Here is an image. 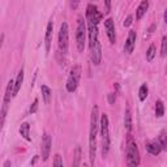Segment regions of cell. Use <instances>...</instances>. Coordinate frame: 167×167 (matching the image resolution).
<instances>
[{
	"label": "cell",
	"instance_id": "1",
	"mask_svg": "<svg viewBox=\"0 0 167 167\" xmlns=\"http://www.w3.org/2000/svg\"><path fill=\"white\" fill-rule=\"evenodd\" d=\"M98 106L94 105L91 109V115H90V132H89V158H90V165H94L95 154H97V133H98Z\"/></svg>",
	"mask_w": 167,
	"mask_h": 167
},
{
	"label": "cell",
	"instance_id": "2",
	"mask_svg": "<svg viewBox=\"0 0 167 167\" xmlns=\"http://www.w3.org/2000/svg\"><path fill=\"white\" fill-rule=\"evenodd\" d=\"M99 131L102 136V155L106 157L110 150V128H109V116L102 114L99 120Z\"/></svg>",
	"mask_w": 167,
	"mask_h": 167
},
{
	"label": "cell",
	"instance_id": "3",
	"mask_svg": "<svg viewBox=\"0 0 167 167\" xmlns=\"http://www.w3.org/2000/svg\"><path fill=\"white\" fill-rule=\"evenodd\" d=\"M127 165L128 166L140 165V153L136 142L133 141L131 135H128V141H127Z\"/></svg>",
	"mask_w": 167,
	"mask_h": 167
},
{
	"label": "cell",
	"instance_id": "4",
	"mask_svg": "<svg viewBox=\"0 0 167 167\" xmlns=\"http://www.w3.org/2000/svg\"><path fill=\"white\" fill-rule=\"evenodd\" d=\"M85 42H86V24L84 17H78L77 20V30H76V45L77 50L82 52L85 48Z\"/></svg>",
	"mask_w": 167,
	"mask_h": 167
},
{
	"label": "cell",
	"instance_id": "5",
	"mask_svg": "<svg viewBox=\"0 0 167 167\" xmlns=\"http://www.w3.org/2000/svg\"><path fill=\"white\" fill-rule=\"evenodd\" d=\"M80 78H81V67L80 65H75L71 69V73H69V76H68V80H67V84H65L67 91L75 93L77 90Z\"/></svg>",
	"mask_w": 167,
	"mask_h": 167
},
{
	"label": "cell",
	"instance_id": "6",
	"mask_svg": "<svg viewBox=\"0 0 167 167\" xmlns=\"http://www.w3.org/2000/svg\"><path fill=\"white\" fill-rule=\"evenodd\" d=\"M59 50H60V54L63 55H67L68 52V46H69V30H68V24L63 22L60 26V32H59Z\"/></svg>",
	"mask_w": 167,
	"mask_h": 167
},
{
	"label": "cell",
	"instance_id": "7",
	"mask_svg": "<svg viewBox=\"0 0 167 167\" xmlns=\"http://www.w3.org/2000/svg\"><path fill=\"white\" fill-rule=\"evenodd\" d=\"M13 87H14V81H9L6 89V94H4V99H3V107H2V125H4L6 121V116H7V111L11 103V97H13Z\"/></svg>",
	"mask_w": 167,
	"mask_h": 167
},
{
	"label": "cell",
	"instance_id": "8",
	"mask_svg": "<svg viewBox=\"0 0 167 167\" xmlns=\"http://www.w3.org/2000/svg\"><path fill=\"white\" fill-rule=\"evenodd\" d=\"M86 18H87V22L98 25V24L102 21V13L98 11V8L94 4H89V6L86 7Z\"/></svg>",
	"mask_w": 167,
	"mask_h": 167
},
{
	"label": "cell",
	"instance_id": "9",
	"mask_svg": "<svg viewBox=\"0 0 167 167\" xmlns=\"http://www.w3.org/2000/svg\"><path fill=\"white\" fill-rule=\"evenodd\" d=\"M51 144H52L51 136L48 133H45V136H43V141H42V159L45 162L48 159V157H50Z\"/></svg>",
	"mask_w": 167,
	"mask_h": 167
},
{
	"label": "cell",
	"instance_id": "10",
	"mask_svg": "<svg viewBox=\"0 0 167 167\" xmlns=\"http://www.w3.org/2000/svg\"><path fill=\"white\" fill-rule=\"evenodd\" d=\"M105 29L107 33V37L110 39V43L114 45L116 42V35H115V25H114V20L112 18H107L105 21Z\"/></svg>",
	"mask_w": 167,
	"mask_h": 167
},
{
	"label": "cell",
	"instance_id": "11",
	"mask_svg": "<svg viewBox=\"0 0 167 167\" xmlns=\"http://www.w3.org/2000/svg\"><path fill=\"white\" fill-rule=\"evenodd\" d=\"M87 30H89V46L91 48L99 42V39H98V26L95 25V24L89 22V25H87Z\"/></svg>",
	"mask_w": 167,
	"mask_h": 167
},
{
	"label": "cell",
	"instance_id": "12",
	"mask_svg": "<svg viewBox=\"0 0 167 167\" xmlns=\"http://www.w3.org/2000/svg\"><path fill=\"white\" fill-rule=\"evenodd\" d=\"M136 32L135 30H129V34H128V38H127L125 41V45H124V50L125 52L128 54H132L135 50V45H136Z\"/></svg>",
	"mask_w": 167,
	"mask_h": 167
},
{
	"label": "cell",
	"instance_id": "13",
	"mask_svg": "<svg viewBox=\"0 0 167 167\" xmlns=\"http://www.w3.org/2000/svg\"><path fill=\"white\" fill-rule=\"evenodd\" d=\"M52 30H54V24L52 20L47 24V29H46V35H45V46H46V52H50L51 48V42H52Z\"/></svg>",
	"mask_w": 167,
	"mask_h": 167
},
{
	"label": "cell",
	"instance_id": "14",
	"mask_svg": "<svg viewBox=\"0 0 167 167\" xmlns=\"http://www.w3.org/2000/svg\"><path fill=\"white\" fill-rule=\"evenodd\" d=\"M90 52H91V60L95 65H98L101 63V59H102V48H101V43L98 42L94 47L90 48Z\"/></svg>",
	"mask_w": 167,
	"mask_h": 167
},
{
	"label": "cell",
	"instance_id": "15",
	"mask_svg": "<svg viewBox=\"0 0 167 167\" xmlns=\"http://www.w3.org/2000/svg\"><path fill=\"white\" fill-rule=\"evenodd\" d=\"M146 150H148L150 154H153V155H158L162 151V146L159 144V141L158 142L151 141V142H149V144H146Z\"/></svg>",
	"mask_w": 167,
	"mask_h": 167
},
{
	"label": "cell",
	"instance_id": "16",
	"mask_svg": "<svg viewBox=\"0 0 167 167\" xmlns=\"http://www.w3.org/2000/svg\"><path fill=\"white\" fill-rule=\"evenodd\" d=\"M22 82H24V69L21 68V71H20V72H18V75H17L16 81H14L13 97H16V95L18 94V91H20V89H21V86H22Z\"/></svg>",
	"mask_w": 167,
	"mask_h": 167
},
{
	"label": "cell",
	"instance_id": "17",
	"mask_svg": "<svg viewBox=\"0 0 167 167\" xmlns=\"http://www.w3.org/2000/svg\"><path fill=\"white\" fill-rule=\"evenodd\" d=\"M148 8H149V0H142L141 4L139 6V8H137V11H136V18L141 20L144 17V14L146 13V11H148Z\"/></svg>",
	"mask_w": 167,
	"mask_h": 167
},
{
	"label": "cell",
	"instance_id": "18",
	"mask_svg": "<svg viewBox=\"0 0 167 167\" xmlns=\"http://www.w3.org/2000/svg\"><path fill=\"white\" fill-rule=\"evenodd\" d=\"M20 135H21L26 141H32L30 137V124L29 123H22L20 127Z\"/></svg>",
	"mask_w": 167,
	"mask_h": 167
},
{
	"label": "cell",
	"instance_id": "19",
	"mask_svg": "<svg viewBox=\"0 0 167 167\" xmlns=\"http://www.w3.org/2000/svg\"><path fill=\"white\" fill-rule=\"evenodd\" d=\"M41 90H42V95H43V101H45L46 105H48L51 101V95H52V93H51V89L48 87L47 85H42L41 86Z\"/></svg>",
	"mask_w": 167,
	"mask_h": 167
},
{
	"label": "cell",
	"instance_id": "20",
	"mask_svg": "<svg viewBox=\"0 0 167 167\" xmlns=\"http://www.w3.org/2000/svg\"><path fill=\"white\" fill-rule=\"evenodd\" d=\"M124 125H125L127 131L131 133V131H132V115H131L129 109L125 110V114H124Z\"/></svg>",
	"mask_w": 167,
	"mask_h": 167
},
{
	"label": "cell",
	"instance_id": "21",
	"mask_svg": "<svg viewBox=\"0 0 167 167\" xmlns=\"http://www.w3.org/2000/svg\"><path fill=\"white\" fill-rule=\"evenodd\" d=\"M155 115L158 117H162L165 115V105L162 101H157L155 102Z\"/></svg>",
	"mask_w": 167,
	"mask_h": 167
},
{
	"label": "cell",
	"instance_id": "22",
	"mask_svg": "<svg viewBox=\"0 0 167 167\" xmlns=\"http://www.w3.org/2000/svg\"><path fill=\"white\" fill-rule=\"evenodd\" d=\"M158 141H159V144H161V146H162V149L167 150V132H165V131L161 132Z\"/></svg>",
	"mask_w": 167,
	"mask_h": 167
},
{
	"label": "cell",
	"instance_id": "23",
	"mask_svg": "<svg viewBox=\"0 0 167 167\" xmlns=\"http://www.w3.org/2000/svg\"><path fill=\"white\" fill-rule=\"evenodd\" d=\"M155 52H157L155 46H154V45H150L149 48H148V51H146V60H148V61L153 60L154 56H155Z\"/></svg>",
	"mask_w": 167,
	"mask_h": 167
},
{
	"label": "cell",
	"instance_id": "24",
	"mask_svg": "<svg viewBox=\"0 0 167 167\" xmlns=\"http://www.w3.org/2000/svg\"><path fill=\"white\" fill-rule=\"evenodd\" d=\"M148 86L145 85H141L140 86V90H139V98H140V101H145L146 99V97H148Z\"/></svg>",
	"mask_w": 167,
	"mask_h": 167
},
{
	"label": "cell",
	"instance_id": "25",
	"mask_svg": "<svg viewBox=\"0 0 167 167\" xmlns=\"http://www.w3.org/2000/svg\"><path fill=\"white\" fill-rule=\"evenodd\" d=\"M80 159H81V148H80V146H76V149H75V162H73V166L80 165Z\"/></svg>",
	"mask_w": 167,
	"mask_h": 167
},
{
	"label": "cell",
	"instance_id": "26",
	"mask_svg": "<svg viewBox=\"0 0 167 167\" xmlns=\"http://www.w3.org/2000/svg\"><path fill=\"white\" fill-rule=\"evenodd\" d=\"M167 55V37L162 38V46H161V56L165 58Z\"/></svg>",
	"mask_w": 167,
	"mask_h": 167
},
{
	"label": "cell",
	"instance_id": "27",
	"mask_svg": "<svg viewBox=\"0 0 167 167\" xmlns=\"http://www.w3.org/2000/svg\"><path fill=\"white\" fill-rule=\"evenodd\" d=\"M54 166H56V167H61V166H63V159H61V155H60V154H55Z\"/></svg>",
	"mask_w": 167,
	"mask_h": 167
},
{
	"label": "cell",
	"instance_id": "28",
	"mask_svg": "<svg viewBox=\"0 0 167 167\" xmlns=\"http://www.w3.org/2000/svg\"><path fill=\"white\" fill-rule=\"evenodd\" d=\"M38 103H39L38 98H35V99H34V102H33V105L30 106V114H35V112H37V110H38Z\"/></svg>",
	"mask_w": 167,
	"mask_h": 167
},
{
	"label": "cell",
	"instance_id": "29",
	"mask_svg": "<svg viewBox=\"0 0 167 167\" xmlns=\"http://www.w3.org/2000/svg\"><path fill=\"white\" fill-rule=\"evenodd\" d=\"M107 98H109V103H110V105H115V101H116V94H115V93H110Z\"/></svg>",
	"mask_w": 167,
	"mask_h": 167
},
{
	"label": "cell",
	"instance_id": "30",
	"mask_svg": "<svg viewBox=\"0 0 167 167\" xmlns=\"http://www.w3.org/2000/svg\"><path fill=\"white\" fill-rule=\"evenodd\" d=\"M132 22H133V17H132V16H128V17L125 18V21H124V26H125V28L131 26Z\"/></svg>",
	"mask_w": 167,
	"mask_h": 167
},
{
	"label": "cell",
	"instance_id": "31",
	"mask_svg": "<svg viewBox=\"0 0 167 167\" xmlns=\"http://www.w3.org/2000/svg\"><path fill=\"white\" fill-rule=\"evenodd\" d=\"M105 7H106V13H110V11H111V0H105Z\"/></svg>",
	"mask_w": 167,
	"mask_h": 167
},
{
	"label": "cell",
	"instance_id": "32",
	"mask_svg": "<svg viewBox=\"0 0 167 167\" xmlns=\"http://www.w3.org/2000/svg\"><path fill=\"white\" fill-rule=\"evenodd\" d=\"M80 2H81V0H71V7H72V9H77Z\"/></svg>",
	"mask_w": 167,
	"mask_h": 167
},
{
	"label": "cell",
	"instance_id": "33",
	"mask_svg": "<svg viewBox=\"0 0 167 167\" xmlns=\"http://www.w3.org/2000/svg\"><path fill=\"white\" fill-rule=\"evenodd\" d=\"M165 22L167 24V9H166V11H165Z\"/></svg>",
	"mask_w": 167,
	"mask_h": 167
},
{
	"label": "cell",
	"instance_id": "34",
	"mask_svg": "<svg viewBox=\"0 0 167 167\" xmlns=\"http://www.w3.org/2000/svg\"><path fill=\"white\" fill-rule=\"evenodd\" d=\"M9 165H11V162L8 161V162H6V163H4V167H7V166H9Z\"/></svg>",
	"mask_w": 167,
	"mask_h": 167
}]
</instances>
